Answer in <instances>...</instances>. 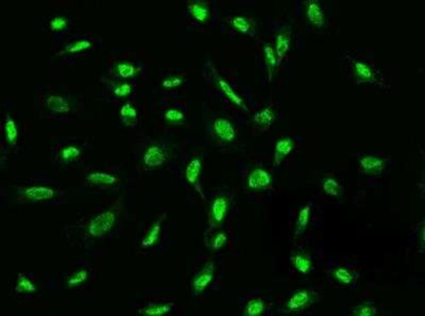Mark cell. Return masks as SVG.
<instances>
[{"label":"cell","mask_w":425,"mask_h":316,"mask_svg":"<svg viewBox=\"0 0 425 316\" xmlns=\"http://www.w3.org/2000/svg\"><path fill=\"white\" fill-rule=\"evenodd\" d=\"M349 72L354 81L359 84H373L378 82L380 72L371 60L360 57H348Z\"/></svg>","instance_id":"cell-1"},{"label":"cell","mask_w":425,"mask_h":316,"mask_svg":"<svg viewBox=\"0 0 425 316\" xmlns=\"http://www.w3.org/2000/svg\"><path fill=\"white\" fill-rule=\"evenodd\" d=\"M116 215L111 211L100 213L90 222L88 231L92 237H100L109 232L115 225Z\"/></svg>","instance_id":"cell-2"},{"label":"cell","mask_w":425,"mask_h":316,"mask_svg":"<svg viewBox=\"0 0 425 316\" xmlns=\"http://www.w3.org/2000/svg\"><path fill=\"white\" fill-rule=\"evenodd\" d=\"M272 175L265 169L256 168L250 171L247 184L252 190L262 191L269 188L272 185Z\"/></svg>","instance_id":"cell-3"},{"label":"cell","mask_w":425,"mask_h":316,"mask_svg":"<svg viewBox=\"0 0 425 316\" xmlns=\"http://www.w3.org/2000/svg\"><path fill=\"white\" fill-rule=\"evenodd\" d=\"M214 267L212 262L206 263L204 267L197 274L193 279L192 286L194 293L196 295H199L203 293L212 283L214 277Z\"/></svg>","instance_id":"cell-4"},{"label":"cell","mask_w":425,"mask_h":316,"mask_svg":"<svg viewBox=\"0 0 425 316\" xmlns=\"http://www.w3.org/2000/svg\"><path fill=\"white\" fill-rule=\"evenodd\" d=\"M306 17L309 22L314 27L320 28L325 24V12L319 1L306 2Z\"/></svg>","instance_id":"cell-5"},{"label":"cell","mask_w":425,"mask_h":316,"mask_svg":"<svg viewBox=\"0 0 425 316\" xmlns=\"http://www.w3.org/2000/svg\"><path fill=\"white\" fill-rule=\"evenodd\" d=\"M213 130L218 138L225 142H232L236 138L235 127L227 118H216L213 122Z\"/></svg>","instance_id":"cell-6"},{"label":"cell","mask_w":425,"mask_h":316,"mask_svg":"<svg viewBox=\"0 0 425 316\" xmlns=\"http://www.w3.org/2000/svg\"><path fill=\"white\" fill-rule=\"evenodd\" d=\"M312 302V293L308 290H300L288 300L286 308L289 312L302 311Z\"/></svg>","instance_id":"cell-7"},{"label":"cell","mask_w":425,"mask_h":316,"mask_svg":"<svg viewBox=\"0 0 425 316\" xmlns=\"http://www.w3.org/2000/svg\"><path fill=\"white\" fill-rule=\"evenodd\" d=\"M294 143L291 138L286 137L280 139L276 143L274 150V160L275 166H279L290 153L293 150Z\"/></svg>","instance_id":"cell-8"},{"label":"cell","mask_w":425,"mask_h":316,"mask_svg":"<svg viewBox=\"0 0 425 316\" xmlns=\"http://www.w3.org/2000/svg\"><path fill=\"white\" fill-rule=\"evenodd\" d=\"M166 160V155L159 147H150L146 151L143 157V162L149 168H156L162 166Z\"/></svg>","instance_id":"cell-9"},{"label":"cell","mask_w":425,"mask_h":316,"mask_svg":"<svg viewBox=\"0 0 425 316\" xmlns=\"http://www.w3.org/2000/svg\"><path fill=\"white\" fill-rule=\"evenodd\" d=\"M229 208V202L224 197H217L212 201L211 214L212 221L216 224H220L225 219Z\"/></svg>","instance_id":"cell-10"},{"label":"cell","mask_w":425,"mask_h":316,"mask_svg":"<svg viewBox=\"0 0 425 316\" xmlns=\"http://www.w3.org/2000/svg\"><path fill=\"white\" fill-rule=\"evenodd\" d=\"M290 41H291L290 33L288 30H283L277 36L275 51L278 60V66L282 63L284 56L289 50Z\"/></svg>","instance_id":"cell-11"},{"label":"cell","mask_w":425,"mask_h":316,"mask_svg":"<svg viewBox=\"0 0 425 316\" xmlns=\"http://www.w3.org/2000/svg\"><path fill=\"white\" fill-rule=\"evenodd\" d=\"M55 192L53 189L47 187L35 186L26 189L25 196L31 200H44L53 198Z\"/></svg>","instance_id":"cell-12"},{"label":"cell","mask_w":425,"mask_h":316,"mask_svg":"<svg viewBox=\"0 0 425 316\" xmlns=\"http://www.w3.org/2000/svg\"><path fill=\"white\" fill-rule=\"evenodd\" d=\"M165 217L166 214L164 213L152 225L145 238L142 241V246L147 248V247L153 246L154 244L157 243L158 239H159L160 232H161L162 224Z\"/></svg>","instance_id":"cell-13"},{"label":"cell","mask_w":425,"mask_h":316,"mask_svg":"<svg viewBox=\"0 0 425 316\" xmlns=\"http://www.w3.org/2000/svg\"><path fill=\"white\" fill-rule=\"evenodd\" d=\"M202 168V161L199 158L192 159L185 170V178L190 184L192 185L197 184L199 180Z\"/></svg>","instance_id":"cell-14"},{"label":"cell","mask_w":425,"mask_h":316,"mask_svg":"<svg viewBox=\"0 0 425 316\" xmlns=\"http://www.w3.org/2000/svg\"><path fill=\"white\" fill-rule=\"evenodd\" d=\"M275 119V113L271 106L266 107L256 113L254 121L256 125L262 128L270 127Z\"/></svg>","instance_id":"cell-15"},{"label":"cell","mask_w":425,"mask_h":316,"mask_svg":"<svg viewBox=\"0 0 425 316\" xmlns=\"http://www.w3.org/2000/svg\"><path fill=\"white\" fill-rule=\"evenodd\" d=\"M360 165L365 172L370 174H379L385 167L384 161L374 156H367L362 158Z\"/></svg>","instance_id":"cell-16"},{"label":"cell","mask_w":425,"mask_h":316,"mask_svg":"<svg viewBox=\"0 0 425 316\" xmlns=\"http://www.w3.org/2000/svg\"><path fill=\"white\" fill-rule=\"evenodd\" d=\"M188 9L192 17L200 23H205L209 19V9L204 4L198 2H192L188 5Z\"/></svg>","instance_id":"cell-17"},{"label":"cell","mask_w":425,"mask_h":316,"mask_svg":"<svg viewBox=\"0 0 425 316\" xmlns=\"http://www.w3.org/2000/svg\"><path fill=\"white\" fill-rule=\"evenodd\" d=\"M218 81V85L219 86L220 90H222V92H223L224 95L226 96L232 102L235 104V105L240 107V108H242L244 109H246V106L245 105L244 100H242L241 97H240L239 95L238 94L236 93V92L234 91L233 88L231 87L223 79H218L217 80Z\"/></svg>","instance_id":"cell-18"},{"label":"cell","mask_w":425,"mask_h":316,"mask_svg":"<svg viewBox=\"0 0 425 316\" xmlns=\"http://www.w3.org/2000/svg\"><path fill=\"white\" fill-rule=\"evenodd\" d=\"M47 104L48 108L56 114H64L69 112L70 107L68 102L60 96H51L48 98Z\"/></svg>","instance_id":"cell-19"},{"label":"cell","mask_w":425,"mask_h":316,"mask_svg":"<svg viewBox=\"0 0 425 316\" xmlns=\"http://www.w3.org/2000/svg\"><path fill=\"white\" fill-rule=\"evenodd\" d=\"M86 180L88 184L94 185H113L118 182L116 177L104 172L92 173Z\"/></svg>","instance_id":"cell-20"},{"label":"cell","mask_w":425,"mask_h":316,"mask_svg":"<svg viewBox=\"0 0 425 316\" xmlns=\"http://www.w3.org/2000/svg\"><path fill=\"white\" fill-rule=\"evenodd\" d=\"M265 311V304L260 298L250 300L247 304L244 315L248 316H260Z\"/></svg>","instance_id":"cell-21"},{"label":"cell","mask_w":425,"mask_h":316,"mask_svg":"<svg viewBox=\"0 0 425 316\" xmlns=\"http://www.w3.org/2000/svg\"><path fill=\"white\" fill-rule=\"evenodd\" d=\"M173 307L172 303L159 304L148 306L142 310L141 313L146 316H162L171 311Z\"/></svg>","instance_id":"cell-22"},{"label":"cell","mask_w":425,"mask_h":316,"mask_svg":"<svg viewBox=\"0 0 425 316\" xmlns=\"http://www.w3.org/2000/svg\"><path fill=\"white\" fill-rule=\"evenodd\" d=\"M291 261L295 269L304 275L310 273L312 269V261L304 255H295L292 257Z\"/></svg>","instance_id":"cell-23"},{"label":"cell","mask_w":425,"mask_h":316,"mask_svg":"<svg viewBox=\"0 0 425 316\" xmlns=\"http://www.w3.org/2000/svg\"><path fill=\"white\" fill-rule=\"evenodd\" d=\"M311 209L310 206H306L300 210L298 214L297 222H296V229L295 236L298 237L302 235L306 230L308 226L309 221L310 218Z\"/></svg>","instance_id":"cell-24"},{"label":"cell","mask_w":425,"mask_h":316,"mask_svg":"<svg viewBox=\"0 0 425 316\" xmlns=\"http://www.w3.org/2000/svg\"><path fill=\"white\" fill-rule=\"evenodd\" d=\"M230 24L236 30L243 34L250 33L253 27L251 20L244 17H234Z\"/></svg>","instance_id":"cell-25"},{"label":"cell","mask_w":425,"mask_h":316,"mask_svg":"<svg viewBox=\"0 0 425 316\" xmlns=\"http://www.w3.org/2000/svg\"><path fill=\"white\" fill-rule=\"evenodd\" d=\"M264 58L266 66H267L268 73L270 76H272L275 67L278 66V60H277V56L276 51L274 48L271 45H267L264 47Z\"/></svg>","instance_id":"cell-26"},{"label":"cell","mask_w":425,"mask_h":316,"mask_svg":"<svg viewBox=\"0 0 425 316\" xmlns=\"http://www.w3.org/2000/svg\"><path fill=\"white\" fill-rule=\"evenodd\" d=\"M334 276L339 282L344 284H350L354 280V275L348 269L344 268H338L335 270Z\"/></svg>","instance_id":"cell-27"},{"label":"cell","mask_w":425,"mask_h":316,"mask_svg":"<svg viewBox=\"0 0 425 316\" xmlns=\"http://www.w3.org/2000/svg\"><path fill=\"white\" fill-rule=\"evenodd\" d=\"M322 187L324 192L330 196L338 197L342 191L340 184L333 179H327L324 182Z\"/></svg>","instance_id":"cell-28"},{"label":"cell","mask_w":425,"mask_h":316,"mask_svg":"<svg viewBox=\"0 0 425 316\" xmlns=\"http://www.w3.org/2000/svg\"><path fill=\"white\" fill-rule=\"evenodd\" d=\"M36 290L37 289L34 283L25 277L20 279L16 287V291L22 292V293H34L36 291Z\"/></svg>","instance_id":"cell-29"},{"label":"cell","mask_w":425,"mask_h":316,"mask_svg":"<svg viewBox=\"0 0 425 316\" xmlns=\"http://www.w3.org/2000/svg\"><path fill=\"white\" fill-rule=\"evenodd\" d=\"M5 132L8 140L11 143L15 142L17 138V128L15 122L11 118H8L5 124Z\"/></svg>","instance_id":"cell-30"},{"label":"cell","mask_w":425,"mask_h":316,"mask_svg":"<svg viewBox=\"0 0 425 316\" xmlns=\"http://www.w3.org/2000/svg\"><path fill=\"white\" fill-rule=\"evenodd\" d=\"M88 272L87 271H81L77 272L71 276L68 279V285L70 287L77 286L86 281L88 277Z\"/></svg>","instance_id":"cell-31"},{"label":"cell","mask_w":425,"mask_h":316,"mask_svg":"<svg viewBox=\"0 0 425 316\" xmlns=\"http://www.w3.org/2000/svg\"><path fill=\"white\" fill-rule=\"evenodd\" d=\"M118 72L122 78H127L132 77L135 74L136 70L134 66L131 64L124 62L120 64L117 66Z\"/></svg>","instance_id":"cell-32"},{"label":"cell","mask_w":425,"mask_h":316,"mask_svg":"<svg viewBox=\"0 0 425 316\" xmlns=\"http://www.w3.org/2000/svg\"><path fill=\"white\" fill-rule=\"evenodd\" d=\"M228 237L224 232L218 233L212 239V247L214 250H218L224 246L227 242Z\"/></svg>","instance_id":"cell-33"},{"label":"cell","mask_w":425,"mask_h":316,"mask_svg":"<svg viewBox=\"0 0 425 316\" xmlns=\"http://www.w3.org/2000/svg\"><path fill=\"white\" fill-rule=\"evenodd\" d=\"M165 118L168 121L177 122H181L184 120V115L183 113L180 112L175 109H172L167 111L165 114Z\"/></svg>","instance_id":"cell-34"},{"label":"cell","mask_w":425,"mask_h":316,"mask_svg":"<svg viewBox=\"0 0 425 316\" xmlns=\"http://www.w3.org/2000/svg\"><path fill=\"white\" fill-rule=\"evenodd\" d=\"M91 46V43L88 41H78L77 43L72 44L67 48L68 53H75L77 52L83 51V50L89 49Z\"/></svg>","instance_id":"cell-35"},{"label":"cell","mask_w":425,"mask_h":316,"mask_svg":"<svg viewBox=\"0 0 425 316\" xmlns=\"http://www.w3.org/2000/svg\"><path fill=\"white\" fill-rule=\"evenodd\" d=\"M376 308L373 307L372 305H365L360 306L354 312V315L360 316H374L376 315Z\"/></svg>","instance_id":"cell-36"},{"label":"cell","mask_w":425,"mask_h":316,"mask_svg":"<svg viewBox=\"0 0 425 316\" xmlns=\"http://www.w3.org/2000/svg\"><path fill=\"white\" fill-rule=\"evenodd\" d=\"M80 155V151L79 149L75 147L70 146L67 148L64 149L62 152V158L66 160H71V159L77 158Z\"/></svg>","instance_id":"cell-37"},{"label":"cell","mask_w":425,"mask_h":316,"mask_svg":"<svg viewBox=\"0 0 425 316\" xmlns=\"http://www.w3.org/2000/svg\"><path fill=\"white\" fill-rule=\"evenodd\" d=\"M121 115L122 117L126 118H134L137 116V112L136 109L132 106L129 104H126L125 105L122 107L121 110Z\"/></svg>","instance_id":"cell-38"},{"label":"cell","mask_w":425,"mask_h":316,"mask_svg":"<svg viewBox=\"0 0 425 316\" xmlns=\"http://www.w3.org/2000/svg\"><path fill=\"white\" fill-rule=\"evenodd\" d=\"M131 91V86H130V84L125 82V83L121 84V85L116 87L115 90H114V93L115 94V95L119 96V97H124V96H128Z\"/></svg>","instance_id":"cell-39"},{"label":"cell","mask_w":425,"mask_h":316,"mask_svg":"<svg viewBox=\"0 0 425 316\" xmlns=\"http://www.w3.org/2000/svg\"><path fill=\"white\" fill-rule=\"evenodd\" d=\"M67 25V21L62 17H57L54 19L51 23V27L53 30H61L65 28Z\"/></svg>","instance_id":"cell-40"},{"label":"cell","mask_w":425,"mask_h":316,"mask_svg":"<svg viewBox=\"0 0 425 316\" xmlns=\"http://www.w3.org/2000/svg\"><path fill=\"white\" fill-rule=\"evenodd\" d=\"M181 83L182 80L181 79L174 77L164 80L163 83H162V85L165 88H171L177 87V86H179Z\"/></svg>","instance_id":"cell-41"}]
</instances>
